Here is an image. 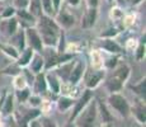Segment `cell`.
I'll return each instance as SVG.
<instances>
[{
    "instance_id": "obj_9",
    "label": "cell",
    "mask_w": 146,
    "mask_h": 127,
    "mask_svg": "<svg viewBox=\"0 0 146 127\" xmlns=\"http://www.w3.org/2000/svg\"><path fill=\"white\" fill-rule=\"evenodd\" d=\"M102 47H104V49L107 51H109V52H119L121 49L119 46L116 43V42L111 41V39H107V41H104L102 43Z\"/></svg>"
},
{
    "instance_id": "obj_35",
    "label": "cell",
    "mask_w": 146,
    "mask_h": 127,
    "mask_svg": "<svg viewBox=\"0 0 146 127\" xmlns=\"http://www.w3.org/2000/svg\"><path fill=\"white\" fill-rule=\"evenodd\" d=\"M89 4H90L92 7H95V5L98 4V0H89Z\"/></svg>"
},
{
    "instance_id": "obj_36",
    "label": "cell",
    "mask_w": 146,
    "mask_h": 127,
    "mask_svg": "<svg viewBox=\"0 0 146 127\" xmlns=\"http://www.w3.org/2000/svg\"><path fill=\"white\" fill-rule=\"evenodd\" d=\"M103 127H112L111 125H106V126H103Z\"/></svg>"
},
{
    "instance_id": "obj_4",
    "label": "cell",
    "mask_w": 146,
    "mask_h": 127,
    "mask_svg": "<svg viewBox=\"0 0 146 127\" xmlns=\"http://www.w3.org/2000/svg\"><path fill=\"white\" fill-rule=\"evenodd\" d=\"M27 36H28V38H29L31 46H32L33 49L41 51L42 50V41H41L40 36L37 35V32H36L35 29H28L27 31Z\"/></svg>"
},
{
    "instance_id": "obj_23",
    "label": "cell",
    "mask_w": 146,
    "mask_h": 127,
    "mask_svg": "<svg viewBox=\"0 0 146 127\" xmlns=\"http://www.w3.org/2000/svg\"><path fill=\"white\" fill-rule=\"evenodd\" d=\"M17 29V21L15 19H12V21L9 22V25H8V31H9V33L12 35V33L15 32Z\"/></svg>"
},
{
    "instance_id": "obj_29",
    "label": "cell",
    "mask_w": 146,
    "mask_h": 127,
    "mask_svg": "<svg viewBox=\"0 0 146 127\" xmlns=\"http://www.w3.org/2000/svg\"><path fill=\"white\" fill-rule=\"evenodd\" d=\"M31 104H33V106L40 104V98H32V99H31Z\"/></svg>"
},
{
    "instance_id": "obj_17",
    "label": "cell",
    "mask_w": 146,
    "mask_h": 127,
    "mask_svg": "<svg viewBox=\"0 0 146 127\" xmlns=\"http://www.w3.org/2000/svg\"><path fill=\"white\" fill-rule=\"evenodd\" d=\"M13 109V98L12 97H8L7 100H5V106H4V113L8 114L10 113Z\"/></svg>"
},
{
    "instance_id": "obj_33",
    "label": "cell",
    "mask_w": 146,
    "mask_h": 127,
    "mask_svg": "<svg viewBox=\"0 0 146 127\" xmlns=\"http://www.w3.org/2000/svg\"><path fill=\"white\" fill-rule=\"evenodd\" d=\"M31 127H41V125H40V122H37V121H32Z\"/></svg>"
},
{
    "instance_id": "obj_15",
    "label": "cell",
    "mask_w": 146,
    "mask_h": 127,
    "mask_svg": "<svg viewBox=\"0 0 146 127\" xmlns=\"http://www.w3.org/2000/svg\"><path fill=\"white\" fill-rule=\"evenodd\" d=\"M48 84H50V88L52 89L53 93H58V89L60 88H58V83H57L55 76H52V75L48 76Z\"/></svg>"
},
{
    "instance_id": "obj_5",
    "label": "cell",
    "mask_w": 146,
    "mask_h": 127,
    "mask_svg": "<svg viewBox=\"0 0 146 127\" xmlns=\"http://www.w3.org/2000/svg\"><path fill=\"white\" fill-rule=\"evenodd\" d=\"M103 76H104V72L103 71H93L88 78V83H86L88 86L89 88H94V86L99 83V80L103 78Z\"/></svg>"
},
{
    "instance_id": "obj_8",
    "label": "cell",
    "mask_w": 146,
    "mask_h": 127,
    "mask_svg": "<svg viewBox=\"0 0 146 127\" xmlns=\"http://www.w3.org/2000/svg\"><path fill=\"white\" fill-rule=\"evenodd\" d=\"M95 15H97V12L95 9H90L86 14V17L84 18V22H83V27H90V25L94 24V21H95Z\"/></svg>"
},
{
    "instance_id": "obj_13",
    "label": "cell",
    "mask_w": 146,
    "mask_h": 127,
    "mask_svg": "<svg viewBox=\"0 0 146 127\" xmlns=\"http://www.w3.org/2000/svg\"><path fill=\"white\" fill-rule=\"evenodd\" d=\"M31 13H33L35 15H40L41 14L40 0H32V3H31Z\"/></svg>"
},
{
    "instance_id": "obj_28",
    "label": "cell",
    "mask_w": 146,
    "mask_h": 127,
    "mask_svg": "<svg viewBox=\"0 0 146 127\" xmlns=\"http://www.w3.org/2000/svg\"><path fill=\"white\" fill-rule=\"evenodd\" d=\"M13 13H14V9H13V8H8V9L5 10V12L3 13L1 15H3V17H10V15H13Z\"/></svg>"
},
{
    "instance_id": "obj_27",
    "label": "cell",
    "mask_w": 146,
    "mask_h": 127,
    "mask_svg": "<svg viewBox=\"0 0 146 127\" xmlns=\"http://www.w3.org/2000/svg\"><path fill=\"white\" fill-rule=\"evenodd\" d=\"M4 50L7 51V52L9 53V55H12L13 57H17V56H18V55H17V52H15V51H14V50L12 49V47H4Z\"/></svg>"
},
{
    "instance_id": "obj_31",
    "label": "cell",
    "mask_w": 146,
    "mask_h": 127,
    "mask_svg": "<svg viewBox=\"0 0 146 127\" xmlns=\"http://www.w3.org/2000/svg\"><path fill=\"white\" fill-rule=\"evenodd\" d=\"M144 46H141V47H140V49H139V56H137V57H139V59H141L142 57V53H144Z\"/></svg>"
},
{
    "instance_id": "obj_25",
    "label": "cell",
    "mask_w": 146,
    "mask_h": 127,
    "mask_svg": "<svg viewBox=\"0 0 146 127\" xmlns=\"http://www.w3.org/2000/svg\"><path fill=\"white\" fill-rule=\"evenodd\" d=\"M18 14H19V15H21V17H23V18L26 19V21H28V22H33L32 15H29V14H27L26 12H24V10H19Z\"/></svg>"
},
{
    "instance_id": "obj_2",
    "label": "cell",
    "mask_w": 146,
    "mask_h": 127,
    "mask_svg": "<svg viewBox=\"0 0 146 127\" xmlns=\"http://www.w3.org/2000/svg\"><path fill=\"white\" fill-rule=\"evenodd\" d=\"M109 102H111V104L113 106V108H116L122 116L128 114L130 108H128L127 102H126V99L123 97H121L118 94H113V95H111V98H109Z\"/></svg>"
},
{
    "instance_id": "obj_11",
    "label": "cell",
    "mask_w": 146,
    "mask_h": 127,
    "mask_svg": "<svg viewBox=\"0 0 146 127\" xmlns=\"http://www.w3.org/2000/svg\"><path fill=\"white\" fill-rule=\"evenodd\" d=\"M121 86H122V81L119 80V79H117L116 76L114 78H112L111 80L108 81V88L112 90V92H114V90H118L121 89Z\"/></svg>"
},
{
    "instance_id": "obj_21",
    "label": "cell",
    "mask_w": 146,
    "mask_h": 127,
    "mask_svg": "<svg viewBox=\"0 0 146 127\" xmlns=\"http://www.w3.org/2000/svg\"><path fill=\"white\" fill-rule=\"evenodd\" d=\"M28 94H29V92H28V89H23V90H21V92H18V98H19V100L24 102V100L27 99Z\"/></svg>"
},
{
    "instance_id": "obj_24",
    "label": "cell",
    "mask_w": 146,
    "mask_h": 127,
    "mask_svg": "<svg viewBox=\"0 0 146 127\" xmlns=\"http://www.w3.org/2000/svg\"><path fill=\"white\" fill-rule=\"evenodd\" d=\"M42 126L43 127H56L55 123H53L51 120H48V118H43V120H42Z\"/></svg>"
},
{
    "instance_id": "obj_16",
    "label": "cell",
    "mask_w": 146,
    "mask_h": 127,
    "mask_svg": "<svg viewBox=\"0 0 146 127\" xmlns=\"http://www.w3.org/2000/svg\"><path fill=\"white\" fill-rule=\"evenodd\" d=\"M42 64H43V61L41 60V57H35V61L32 63V70L33 71H36V72H38L41 70V67H42Z\"/></svg>"
},
{
    "instance_id": "obj_37",
    "label": "cell",
    "mask_w": 146,
    "mask_h": 127,
    "mask_svg": "<svg viewBox=\"0 0 146 127\" xmlns=\"http://www.w3.org/2000/svg\"><path fill=\"white\" fill-rule=\"evenodd\" d=\"M66 127H74V126H72V125H69V126H66Z\"/></svg>"
},
{
    "instance_id": "obj_18",
    "label": "cell",
    "mask_w": 146,
    "mask_h": 127,
    "mask_svg": "<svg viewBox=\"0 0 146 127\" xmlns=\"http://www.w3.org/2000/svg\"><path fill=\"white\" fill-rule=\"evenodd\" d=\"M71 104H72V100L71 99H67V98H61L60 102H58V107H60V109L69 108Z\"/></svg>"
},
{
    "instance_id": "obj_12",
    "label": "cell",
    "mask_w": 146,
    "mask_h": 127,
    "mask_svg": "<svg viewBox=\"0 0 146 127\" xmlns=\"http://www.w3.org/2000/svg\"><path fill=\"white\" fill-rule=\"evenodd\" d=\"M127 75H128V67H127V66H122V67H119V69L116 71V78H117V79H119L121 81L125 80V79L127 78Z\"/></svg>"
},
{
    "instance_id": "obj_14",
    "label": "cell",
    "mask_w": 146,
    "mask_h": 127,
    "mask_svg": "<svg viewBox=\"0 0 146 127\" xmlns=\"http://www.w3.org/2000/svg\"><path fill=\"white\" fill-rule=\"evenodd\" d=\"M31 57H32V49L29 50H26V52H24V55L21 57V60H19V65H27L28 63H29Z\"/></svg>"
},
{
    "instance_id": "obj_22",
    "label": "cell",
    "mask_w": 146,
    "mask_h": 127,
    "mask_svg": "<svg viewBox=\"0 0 146 127\" xmlns=\"http://www.w3.org/2000/svg\"><path fill=\"white\" fill-rule=\"evenodd\" d=\"M133 90H136V93H139V94L141 95H145V81L144 83H141L139 86H132Z\"/></svg>"
},
{
    "instance_id": "obj_6",
    "label": "cell",
    "mask_w": 146,
    "mask_h": 127,
    "mask_svg": "<svg viewBox=\"0 0 146 127\" xmlns=\"http://www.w3.org/2000/svg\"><path fill=\"white\" fill-rule=\"evenodd\" d=\"M89 99H90V92H85V94L83 95V98H81V99L79 100V103L76 104V107H75V111H74V113H72V116H71V120L72 118H75L76 117L78 114H79V112L81 111V109H83V107L85 106L86 104V102H88Z\"/></svg>"
},
{
    "instance_id": "obj_7",
    "label": "cell",
    "mask_w": 146,
    "mask_h": 127,
    "mask_svg": "<svg viewBox=\"0 0 146 127\" xmlns=\"http://www.w3.org/2000/svg\"><path fill=\"white\" fill-rule=\"evenodd\" d=\"M83 70H84V65H83V64H79L74 70H72L71 75H70V80H71L72 84L78 83V80L80 79L81 74H83Z\"/></svg>"
},
{
    "instance_id": "obj_3",
    "label": "cell",
    "mask_w": 146,
    "mask_h": 127,
    "mask_svg": "<svg viewBox=\"0 0 146 127\" xmlns=\"http://www.w3.org/2000/svg\"><path fill=\"white\" fill-rule=\"evenodd\" d=\"M57 27H44L41 25V32H42V37L43 41L47 45H55L57 41Z\"/></svg>"
},
{
    "instance_id": "obj_10",
    "label": "cell",
    "mask_w": 146,
    "mask_h": 127,
    "mask_svg": "<svg viewBox=\"0 0 146 127\" xmlns=\"http://www.w3.org/2000/svg\"><path fill=\"white\" fill-rule=\"evenodd\" d=\"M60 22L65 27H70V25L74 24V17H71L67 13H62V14H60Z\"/></svg>"
},
{
    "instance_id": "obj_1",
    "label": "cell",
    "mask_w": 146,
    "mask_h": 127,
    "mask_svg": "<svg viewBox=\"0 0 146 127\" xmlns=\"http://www.w3.org/2000/svg\"><path fill=\"white\" fill-rule=\"evenodd\" d=\"M95 117H97V108H95V104L93 103L84 111V113L79 118L78 125H79V127H94Z\"/></svg>"
},
{
    "instance_id": "obj_30",
    "label": "cell",
    "mask_w": 146,
    "mask_h": 127,
    "mask_svg": "<svg viewBox=\"0 0 146 127\" xmlns=\"http://www.w3.org/2000/svg\"><path fill=\"white\" fill-rule=\"evenodd\" d=\"M109 32H104L103 33V36H111V35H116V29H108Z\"/></svg>"
},
{
    "instance_id": "obj_20",
    "label": "cell",
    "mask_w": 146,
    "mask_h": 127,
    "mask_svg": "<svg viewBox=\"0 0 146 127\" xmlns=\"http://www.w3.org/2000/svg\"><path fill=\"white\" fill-rule=\"evenodd\" d=\"M42 4H43V8L46 10L47 14L52 13V5H51V0H42Z\"/></svg>"
},
{
    "instance_id": "obj_26",
    "label": "cell",
    "mask_w": 146,
    "mask_h": 127,
    "mask_svg": "<svg viewBox=\"0 0 146 127\" xmlns=\"http://www.w3.org/2000/svg\"><path fill=\"white\" fill-rule=\"evenodd\" d=\"M15 4L18 5L19 8H24L28 4V0H15Z\"/></svg>"
},
{
    "instance_id": "obj_34",
    "label": "cell",
    "mask_w": 146,
    "mask_h": 127,
    "mask_svg": "<svg viewBox=\"0 0 146 127\" xmlns=\"http://www.w3.org/2000/svg\"><path fill=\"white\" fill-rule=\"evenodd\" d=\"M67 3L71 5H78L79 4V0H67Z\"/></svg>"
},
{
    "instance_id": "obj_32",
    "label": "cell",
    "mask_w": 146,
    "mask_h": 127,
    "mask_svg": "<svg viewBox=\"0 0 146 127\" xmlns=\"http://www.w3.org/2000/svg\"><path fill=\"white\" fill-rule=\"evenodd\" d=\"M51 1H53L55 9H58V7H60V0H51Z\"/></svg>"
},
{
    "instance_id": "obj_19",
    "label": "cell",
    "mask_w": 146,
    "mask_h": 127,
    "mask_svg": "<svg viewBox=\"0 0 146 127\" xmlns=\"http://www.w3.org/2000/svg\"><path fill=\"white\" fill-rule=\"evenodd\" d=\"M46 89V83H44L43 75H38L37 78V90L38 92H43Z\"/></svg>"
}]
</instances>
